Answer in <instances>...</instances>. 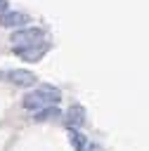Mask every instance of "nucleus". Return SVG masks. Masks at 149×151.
I'll return each mask as SVG.
<instances>
[{
    "instance_id": "nucleus-10",
    "label": "nucleus",
    "mask_w": 149,
    "mask_h": 151,
    "mask_svg": "<svg viewBox=\"0 0 149 151\" xmlns=\"http://www.w3.org/2000/svg\"><path fill=\"white\" fill-rule=\"evenodd\" d=\"M90 151H102V149H99L97 144H92V146H90Z\"/></svg>"
},
{
    "instance_id": "nucleus-2",
    "label": "nucleus",
    "mask_w": 149,
    "mask_h": 151,
    "mask_svg": "<svg viewBox=\"0 0 149 151\" xmlns=\"http://www.w3.org/2000/svg\"><path fill=\"white\" fill-rule=\"evenodd\" d=\"M12 40V47H24V45H38L45 40V31L38 28V26H24L19 31H14L9 35Z\"/></svg>"
},
{
    "instance_id": "nucleus-3",
    "label": "nucleus",
    "mask_w": 149,
    "mask_h": 151,
    "mask_svg": "<svg viewBox=\"0 0 149 151\" xmlns=\"http://www.w3.org/2000/svg\"><path fill=\"white\" fill-rule=\"evenodd\" d=\"M47 52V45L45 42H38V45H24V47H14V54L24 61H40Z\"/></svg>"
},
{
    "instance_id": "nucleus-4",
    "label": "nucleus",
    "mask_w": 149,
    "mask_h": 151,
    "mask_svg": "<svg viewBox=\"0 0 149 151\" xmlns=\"http://www.w3.org/2000/svg\"><path fill=\"white\" fill-rule=\"evenodd\" d=\"M2 78L12 85H19V87H31L35 85V76L31 71H24V68H12V71H5Z\"/></svg>"
},
{
    "instance_id": "nucleus-5",
    "label": "nucleus",
    "mask_w": 149,
    "mask_h": 151,
    "mask_svg": "<svg viewBox=\"0 0 149 151\" xmlns=\"http://www.w3.org/2000/svg\"><path fill=\"white\" fill-rule=\"evenodd\" d=\"M28 21V14L24 12H2L0 14V28H14V26H26Z\"/></svg>"
},
{
    "instance_id": "nucleus-8",
    "label": "nucleus",
    "mask_w": 149,
    "mask_h": 151,
    "mask_svg": "<svg viewBox=\"0 0 149 151\" xmlns=\"http://www.w3.org/2000/svg\"><path fill=\"white\" fill-rule=\"evenodd\" d=\"M57 116H61V111L57 106H47V109H40V111H33V120L35 123H45V120H54Z\"/></svg>"
},
{
    "instance_id": "nucleus-9",
    "label": "nucleus",
    "mask_w": 149,
    "mask_h": 151,
    "mask_svg": "<svg viewBox=\"0 0 149 151\" xmlns=\"http://www.w3.org/2000/svg\"><path fill=\"white\" fill-rule=\"evenodd\" d=\"M2 12H9V2L7 0H0V14Z\"/></svg>"
},
{
    "instance_id": "nucleus-1",
    "label": "nucleus",
    "mask_w": 149,
    "mask_h": 151,
    "mask_svg": "<svg viewBox=\"0 0 149 151\" xmlns=\"http://www.w3.org/2000/svg\"><path fill=\"white\" fill-rule=\"evenodd\" d=\"M61 99V92L57 87H50V85H43L33 92H28L24 99H21V106L28 109V111H40V109H47V106H54L57 101Z\"/></svg>"
},
{
    "instance_id": "nucleus-7",
    "label": "nucleus",
    "mask_w": 149,
    "mask_h": 151,
    "mask_svg": "<svg viewBox=\"0 0 149 151\" xmlns=\"http://www.w3.org/2000/svg\"><path fill=\"white\" fill-rule=\"evenodd\" d=\"M64 120H66V127H80L85 123V109L80 104H71Z\"/></svg>"
},
{
    "instance_id": "nucleus-6",
    "label": "nucleus",
    "mask_w": 149,
    "mask_h": 151,
    "mask_svg": "<svg viewBox=\"0 0 149 151\" xmlns=\"http://www.w3.org/2000/svg\"><path fill=\"white\" fill-rule=\"evenodd\" d=\"M66 132H69V142H71L73 151H90L92 142L80 132V127H66Z\"/></svg>"
}]
</instances>
